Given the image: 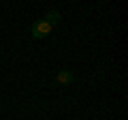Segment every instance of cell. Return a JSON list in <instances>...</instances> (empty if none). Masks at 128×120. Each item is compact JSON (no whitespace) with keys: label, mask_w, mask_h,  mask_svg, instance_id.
<instances>
[{"label":"cell","mask_w":128,"mask_h":120,"mask_svg":"<svg viewBox=\"0 0 128 120\" xmlns=\"http://www.w3.org/2000/svg\"><path fill=\"white\" fill-rule=\"evenodd\" d=\"M49 32H51V24L47 22V19H41V22H36V24H34V28H32V34H34L36 39L47 37Z\"/></svg>","instance_id":"cell-1"}]
</instances>
